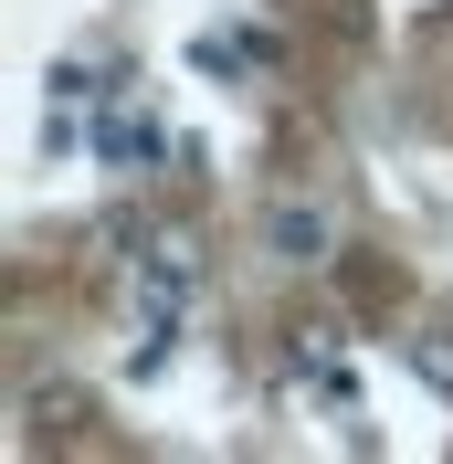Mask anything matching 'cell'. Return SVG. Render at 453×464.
I'll use <instances>...</instances> for the list:
<instances>
[{
    "label": "cell",
    "mask_w": 453,
    "mask_h": 464,
    "mask_svg": "<svg viewBox=\"0 0 453 464\" xmlns=\"http://www.w3.org/2000/svg\"><path fill=\"white\" fill-rule=\"evenodd\" d=\"M411 359H422V380L453 401V338H443V327H432V338H411Z\"/></svg>",
    "instance_id": "277c9868"
},
{
    "label": "cell",
    "mask_w": 453,
    "mask_h": 464,
    "mask_svg": "<svg viewBox=\"0 0 453 464\" xmlns=\"http://www.w3.org/2000/svg\"><path fill=\"white\" fill-rule=\"evenodd\" d=\"M264 243H275V264H327V254H338V232H327L316 201H275V211H264Z\"/></svg>",
    "instance_id": "6da1fadb"
},
{
    "label": "cell",
    "mask_w": 453,
    "mask_h": 464,
    "mask_svg": "<svg viewBox=\"0 0 453 464\" xmlns=\"http://www.w3.org/2000/svg\"><path fill=\"white\" fill-rule=\"evenodd\" d=\"M95 148H106L116 169H148V159H159V127H148V116H127V106H106V127H95Z\"/></svg>",
    "instance_id": "3957f363"
},
{
    "label": "cell",
    "mask_w": 453,
    "mask_h": 464,
    "mask_svg": "<svg viewBox=\"0 0 453 464\" xmlns=\"http://www.w3.org/2000/svg\"><path fill=\"white\" fill-rule=\"evenodd\" d=\"M200 285V243L190 232H159V243H148V295H190Z\"/></svg>",
    "instance_id": "7a4b0ae2"
}]
</instances>
